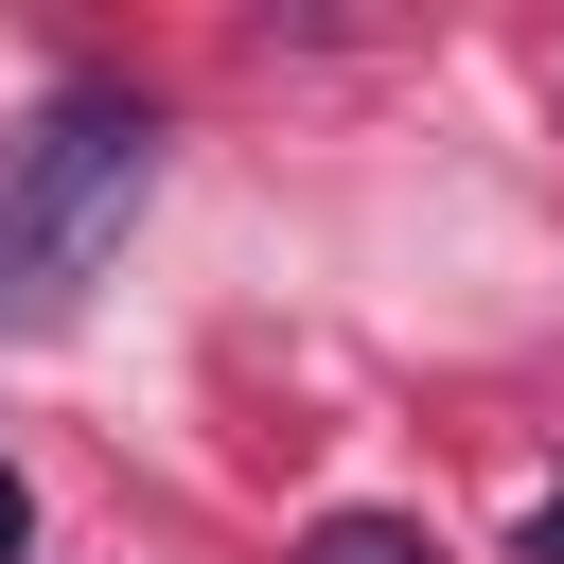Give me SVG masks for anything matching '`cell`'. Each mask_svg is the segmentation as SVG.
Returning a JSON list of instances; mask_svg holds the SVG:
<instances>
[{
    "label": "cell",
    "mask_w": 564,
    "mask_h": 564,
    "mask_svg": "<svg viewBox=\"0 0 564 564\" xmlns=\"http://www.w3.org/2000/svg\"><path fill=\"white\" fill-rule=\"evenodd\" d=\"M141 194H159V106L141 88H53L0 141V335L88 317V282L123 264Z\"/></svg>",
    "instance_id": "obj_1"
},
{
    "label": "cell",
    "mask_w": 564,
    "mask_h": 564,
    "mask_svg": "<svg viewBox=\"0 0 564 564\" xmlns=\"http://www.w3.org/2000/svg\"><path fill=\"white\" fill-rule=\"evenodd\" d=\"M18 546H35V494H18V458H0V564H18Z\"/></svg>",
    "instance_id": "obj_3"
},
{
    "label": "cell",
    "mask_w": 564,
    "mask_h": 564,
    "mask_svg": "<svg viewBox=\"0 0 564 564\" xmlns=\"http://www.w3.org/2000/svg\"><path fill=\"white\" fill-rule=\"evenodd\" d=\"M300 564H441V546H423L405 511H317V529H300Z\"/></svg>",
    "instance_id": "obj_2"
}]
</instances>
